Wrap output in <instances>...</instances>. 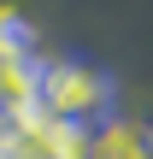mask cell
I'll return each mask as SVG.
<instances>
[{"mask_svg": "<svg viewBox=\"0 0 153 159\" xmlns=\"http://www.w3.org/2000/svg\"><path fill=\"white\" fill-rule=\"evenodd\" d=\"M29 41H35V30H29L18 12H0V59H6V65L29 59Z\"/></svg>", "mask_w": 153, "mask_h": 159, "instance_id": "7a4b0ae2", "label": "cell"}, {"mask_svg": "<svg viewBox=\"0 0 153 159\" xmlns=\"http://www.w3.org/2000/svg\"><path fill=\"white\" fill-rule=\"evenodd\" d=\"M35 94H41V112H53L71 130H83L100 112H112V77L100 65H88V59H53V65H41V89Z\"/></svg>", "mask_w": 153, "mask_h": 159, "instance_id": "6da1fadb", "label": "cell"}]
</instances>
